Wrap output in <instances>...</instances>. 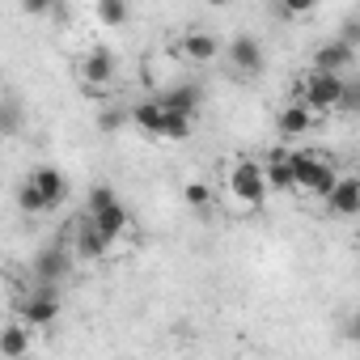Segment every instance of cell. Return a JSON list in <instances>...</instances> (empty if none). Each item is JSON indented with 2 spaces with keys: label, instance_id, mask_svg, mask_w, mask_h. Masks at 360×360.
Instances as JSON below:
<instances>
[{
  "label": "cell",
  "instance_id": "1",
  "mask_svg": "<svg viewBox=\"0 0 360 360\" xmlns=\"http://www.w3.org/2000/svg\"><path fill=\"white\" fill-rule=\"evenodd\" d=\"M288 165H292V178H297V191L314 195V200H330V191L339 187V178H343L322 153H309V148L288 153Z\"/></svg>",
  "mask_w": 360,
  "mask_h": 360
},
{
  "label": "cell",
  "instance_id": "2",
  "mask_svg": "<svg viewBox=\"0 0 360 360\" xmlns=\"http://www.w3.org/2000/svg\"><path fill=\"white\" fill-rule=\"evenodd\" d=\"M347 85H352V81H343V77L309 72V77L301 81V89H297L292 102H301V106L314 110V115H330V110H343V102H347Z\"/></svg>",
  "mask_w": 360,
  "mask_h": 360
},
{
  "label": "cell",
  "instance_id": "3",
  "mask_svg": "<svg viewBox=\"0 0 360 360\" xmlns=\"http://www.w3.org/2000/svg\"><path fill=\"white\" fill-rule=\"evenodd\" d=\"M89 221H94L110 242L123 238L127 225H131V221H127V208L119 204V195H115L110 187H94V191H89Z\"/></svg>",
  "mask_w": 360,
  "mask_h": 360
},
{
  "label": "cell",
  "instance_id": "4",
  "mask_svg": "<svg viewBox=\"0 0 360 360\" xmlns=\"http://www.w3.org/2000/svg\"><path fill=\"white\" fill-rule=\"evenodd\" d=\"M229 191H233L238 204L259 208V204L267 200V174H263V165H259V161H238V165L229 169Z\"/></svg>",
  "mask_w": 360,
  "mask_h": 360
},
{
  "label": "cell",
  "instance_id": "5",
  "mask_svg": "<svg viewBox=\"0 0 360 360\" xmlns=\"http://www.w3.org/2000/svg\"><path fill=\"white\" fill-rule=\"evenodd\" d=\"M18 318H22L30 330L51 326V322L60 318V292H56V288H39V284H34V292H30V297H22Z\"/></svg>",
  "mask_w": 360,
  "mask_h": 360
},
{
  "label": "cell",
  "instance_id": "6",
  "mask_svg": "<svg viewBox=\"0 0 360 360\" xmlns=\"http://www.w3.org/2000/svg\"><path fill=\"white\" fill-rule=\"evenodd\" d=\"M115 51L110 47H94V51H85V60H81V81H85V89L89 94H106V85L115 81Z\"/></svg>",
  "mask_w": 360,
  "mask_h": 360
},
{
  "label": "cell",
  "instance_id": "7",
  "mask_svg": "<svg viewBox=\"0 0 360 360\" xmlns=\"http://www.w3.org/2000/svg\"><path fill=\"white\" fill-rule=\"evenodd\" d=\"M34 284L39 288H60V280H68V246H47V250H39L34 255Z\"/></svg>",
  "mask_w": 360,
  "mask_h": 360
},
{
  "label": "cell",
  "instance_id": "8",
  "mask_svg": "<svg viewBox=\"0 0 360 360\" xmlns=\"http://www.w3.org/2000/svg\"><path fill=\"white\" fill-rule=\"evenodd\" d=\"M352 60H356V47H347L343 39H330V43H322V47L314 51V72H322V77H343V68H352Z\"/></svg>",
  "mask_w": 360,
  "mask_h": 360
},
{
  "label": "cell",
  "instance_id": "9",
  "mask_svg": "<svg viewBox=\"0 0 360 360\" xmlns=\"http://www.w3.org/2000/svg\"><path fill=\"white\" fill-rule=\"evenodd\" d=\"M165 110H174V115H187V119H195L200 115V102H204V89L195 85V81H183V85H169L161 98H157Z\"/></svg>",
  "mask_w": 360,
  "mask_h": 360
},
{
  "label": "cell",
  "instance_id": "10",
  "mask_svg": "<svg viewBox=\"0 0 360 360\" xmlns=\"http://www.w3.org/2000/svg\"><path fill=\"white\" fill-rule=\"evenodd\" d=\"M326 212L330 217H360V174H343L339 178V187L326 200Z\"/></svg>",
  "mask_w": 360,
  "mask_h": 360
},
{
  "label": "cell",
  "instance_id": "11",
  "mask_svg": "<svg viewBox=\"0 0 360 360\" xmlns=\"http://www.w3.org/2000/svg\"><path fill=\"white\" fill-rule=\"evenodd\" d=\"M229 64H233L242 77L263 72V47H259V39H255V34H238V39L229 43Z\"/></svg>",
  "mask_w": 360,
  "mask_h": 360
},
{
  "label": "cell",
  "instance_id": "12",
  "mask_svg": "<svg viewBox=\"0 0 360 360\" xmlns=\"http://www.w3.org/2000/svg\"><path fill=\"white\" fill-rule=\"evenodd\" d=\"M217 51H221V43L208 30H187L183 43H178V56L191 60V64H208V60H217Z\"/></svg>",
  "mask_w": 360,
  "mask_h": 360
},
{
  "label": "cell",
  "instance_id": "13",
  "mask_svg": "<svg viewBox=\"0 0 360 360\" xmlns=\"http://www.w3.org/2000/svg\"><path fill=\"white\" fill-rule=\"evenodd\" d=\"M30 347H34V330L26 322H9L5 330H0V356L5 360H22Z\"/></svg>",
  "mask_w": 360,
  "mask_h": 360
},
{
  "label": "cell",
  "instance_id": "14",
  "mask_svg": "<svg viewBox=\"0 0 360 360\" xmlns=\"http://www.w3.org/2000/svg\"><path fill=\"white\" fill-rule=\"evenodd\" d=\"M72 250H77L81 259H89V263H94V259H102V255L110 250V238H106V233H102L94 221H85V225L77 229V242H72Z\"/></svg>",
  "mask_w": 360,
  "mask_h": 360
},
{
  "label": "cell",
  "instance_id": "15",
  "mask_svg": "<svg viewBox=\"0 0 360 360\" xmlns=\"http://www.w3.org/2000/svg\"><path fill=\"white\" fill-rule=\"evenodd\" d=\"M30 183H34V187L51 200V208L68 195V183H64V174H60L56 165H34V169H30Z\"/></svg>",
  "mask_w": 360,
  "mask_h": 360
},
{
  "label": "cell",
  "instance_id": "16",
  "mask_svg": "<svg viewBox=\"0 0 360 360\" xmlns=\"http://www.w3.org/2000/svg\"><path fill=\"white\" fill-rule=\"evenodd\" d=\"M314 110H305L301 102H288L280 115H276V127H280V136H305L309 127H314Z\"/></svg>",
  "mask_w": 360,
  "mask_h": 360
},
{
  "label": "cell",
  "instance_id": "17",
  "mask_svg": "<svg viewBox=\"0 0 360 360\" xmlns=\"http://www.w3.org/2000/svg\"><path fill=\"white\" fill-rule=\"evenodd\" d=\"M267 191H297V178H292V165H288V153H271L267 165Z\"/></svg>",
  "mask_w": 360,
  "mask_h": 360
},
{
  "label": "cell",
  "instance_id": "18",
  "mask_svg": "<svg viewBox=\"0 0 360 360\" xmlns=\"http://www.w3.org/2000/svg\"><path fill=\"white\" fill-rule=\"evenodd\" d=\"M131 123L140 127V131H148V136H161V127H165V110H161V102L153 98V102H140L136 110H131Z\"/></svg>",
  "mask_w": 360,
  "mask_h": 360
},
{
  "label": "cell",
  "instance_id": "19",
  "mask_svg": "<svg viewBox=\"0 0 360 360\" xmlns=\"http://www.w3.org/2000/svg\"><path fill=\"white\" fill-rule=\"evenodd\" d=\"M18 204H22V212H51V200L30 183V178H26V183H22V191H18Z\"/></svg>",
  "mask_w": 360,
  "mask_h": 360
},
{
  "label": "cell",
  "instance_id": "20",
  "mask_svg": "<svg viewBox=\"0 0 360 360\" xmlns=\"http://www.w3.org/2000/svg\"><path fill=\"white\" fill-rule=\"evenodd\" d=\"M94 18H98V26H123L127 22V5H119V0H102V5H94Z\"/></svg>",
  "mask_w": 360,
  "mask_h": 360
},
{
  "label": "cell",
  "instance_id": "21",
  "mask_svg": "<svg viewBox=\"0 0 360 360\" xmlns=\"http://www.w3.org/2000/svg\"><path fill=\"white\" fill-rule=\"evenodd\" d=\"M161 110H165V106H161ZM161 136H165V140H191V119L165 110V127H161Z\"/></svg>",
  "mask_w": 360,
  "mask_h": 360
},
{
  "label": "cell",
  "instance_id": "22",
  "mask_svg": "<svg viewBox=\"0 0 360 360\" xmlns=\"http://www.w3.org/2000/svg\"><path fill=\"white\" fill-rule=\"evenodd\" d=\"M183 200L195 208V212H208V204H212V191L204 187V183H187V191H183Z\"/></svg>",
  "mask_w": 360,
  "mask_h": 360
},
{
  "label": "cell",
  "instance_id": "23",
  "mask_svg": "<svg viewBox=\"0 0 360 360\" xmlns=\"http://www.w3.org/2000/svg\"><path fill=\"white\" fill-rule=\"evenodd\" d=\"M314 5L309 0H292V5H276V18H309Z\"/></svg>",
  "mask_w": 360,
  "mask_h": 360
},
{
  "label": "cell",
  "instance_id": "24",
  "mask_svg": "<svg viewBox=\"0 0 360 360\" xmlns=\"http://www.w3.org/2000/svg\"><path fill=\"white\" fill-rule=\"evenodd\" d=\"M98 127H102V136H115L123 127V110H102L98 115Z\"/></svg>",
  "mask_w": 360,
  "mask_h": 360
},
{
  "label": "cell",
  "instance_id": "25",
  "mask_svg": "<svg viewBox=\"0 0 360 360\" xmlns=\"http://www.w3.org/2000/svg\"><path fill=\"white\" fill-rule=\"evenodd\" d=\"M343 110H347V115H356V110H360V77L347 85V102H343Z\"/></svg>",
  "mask_w": 360,
  "mask_h": 360
},
{
  "label": "cell",
  "instance_id": "26",
  "mask_svg": "<svg viewBox=\"0 0 360 360\" xmlns=\"http://www.w3.org/2000/svg\"><path fill=\"white\" fill-rule=\"evenodd\" d=\"M339 39H343V43H347V47H360V18H356V22H347V26H343V34H339Z\"/></svg>",
  "mask_w": 360,
  "mask_h": 360
},
{
  "label": "cell",
  "instance_id": "27",
  "mask_svg": "<svg viewBox=\"0 0 360 360\" xmlns=\"http://www.w3.org/2000/svg\"><path fill=\"white\" fill-rule=\"evenodd\" d=\"M347 339H352V343H360V309L347 318Z\"/></svg>",
  "mask_w": 360,
  "mask_h": 360
},
{
  "label": "cell",
  "instance_id": "28",
  "mask_svg": "<svg viewBox=\"0 0 360 360\" xmlns=\"http://www.w3.org/2000/svg\"><path fill=\"white\" fill-rule=\"evenodd\" d=\"M22 13H51V5H47V0H26Z\"/></svg>",
  "mask_w": 360,
  "mask_h": 360
}]
</instances>
